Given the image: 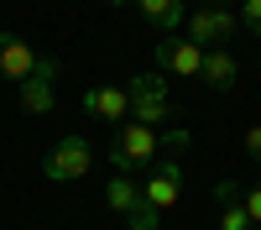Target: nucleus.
Listing matches in <instances>:
<instances>
[{
  "mask_svg": "<svg viewBox=\"0 0 261 230\" xmlns=\"http://www.w3.org/2000/svg\"><path fill=\"white\" fill-rule=\"evenodd\" d=\"M125 99H130V120H141V125H162L172 115V105H178L167 94V79L162 73H136L125 84Z\"/></svg>",
  "mask_w": 261,
  "mask_h": 230,
  "instance_id": "obj_1",
  "label": "nucleus"
},
{
  "mask_svg": "<svg viewBox=\"0 0 261 230\" xmlns=\"http://www.w3.org/2000/svg\"><path fill=\"white\" fill-rule=\"evenodd\" d=\"M151 157H157V131L141 125V120H120V131H115V141H110L115 173L130 178V167H141V162H151Z\"/></svg>",
  "mask_w": 261,
  "mask_h": 230,
  "instance_id": "obj_2",
  "label": "nucleus"
},
{
  "mask_svg": "<svg viewBox=\"0 0 261 230\" xmlns=\"http://www.w3.org/2000/svg\"><path fill=\"white\" fill-rule=\"evenodd\" d=\"M183 27H188L183 37H188V42H199V47L209 53V47H220V42H225L235 27H241V16H235V11H225V6H204V11H193Z\"/></svg>",
  "mask_w": 261,
  "mask_h": 230,
  "instance_id": "obj_3",
  "label": "nucleus"
},
{
  "mask_svg": "<svg viewBox=\"0 0 261 230\" xmlns=\"http://www.w3.org/2000/svg\"><path fill=\"white\" fill-rule=\"evenodd\" d=\"M58 73H63V63L42 53L37 68L21 79V110H27V115H47V110H53V79H58Z\"/></svg>",
  "mask_w": 261,
  "mask_h": 230,
  "instance_id": "obj_4",
  "label": "nucleus"
},
{
  "mask_svg": "<svg viewBox=\"0 0 261 230\" xmlns=\"http://www.w3.org/2000/svg\"><path fill=\"white\" fill-rule=\"evenodd\" d=\"M89 141H84V136H63L58 146H53V152H47V162H42V173H47L53 183H68V178H84V173H89Z\"/></svg>",
  "mask_w": 261,
  "mask_h": 230,
  "instance_id": "obj_5",
  "label": "nucleus"
},
{
  "mask_svg": "<svg viewBox=\"0 0 261 230\" xmlns=\"http://www.w3.org/2000/svg\"><path fill=\"white\" fill-rule=\"evenodd\" d=\"M178 199H183V167H178V157H167L157 173L141 183V204H151L157 215H167Z\"/></svg>",
  "mask_w": 261,
  "mask_h": 230,
  "instance_id": "obj_6",
  "label": "nucleus"
},
{
  "mask_svg": "<svg viewBox=\"0 0 261 230\" xmlns=\"http://www.w3.org/2000/svg\"><path fill=\"white\" fill-rule=\"evenodd\" d=\"M157 63H162L167 73L199 79V68H204V47H199V42H188V37H178V32H167V37L157 42Z\"/></svg>",
  "mask_w": 261,
  "mask_h": 230,
  "instance_id": "obj_7",
  "label": "nucleus"
},
{
  "mask_svg": "<svg viewBox=\"0 0 261 230\" xmlns=\"http://www.w3.org/2000/svg\"><path fill=\"white\" fill-rule=\"evenodd\" d=\"M37 47L27 37H16V32H0V79H27L37 68Z\"/></svg>",
  "mask_w": 261,
  "mask_h": 230,
  "instance_id": "obj_8",
  "label": "nucleus"
},
{
  "mask_svg": "<svg viewBox=\"0 0 261 230\" xmlns=\"http://www.w3.org/2000/svg\"><path fill=\"white\" fill-rule=\"evenodd\" d=\"M110 6H130V11H141L162 37H167V32H178L183 21H188V6H183V0H110Z\"/></svg>",
  "mask_w": 261,
  "mask_h": 230,
  "instance_id": "obj_9",
  "label": "nucleus"
},
{
  "mask_svg": "<svg viewBox=\"0 0 261 230\" xmlns=\"http://www.w3.org/2000/svg\"><path fill=\"white\" fill-rule=\"evenodd\" d=\"M84 115H94V120H130V99H125V89H115V84H99V89L84 94Z\"/></svg>",
  "mask_w": 261,
  "mask_h": 230,
  "instance_id": "obj_10",
  "label": "nucleus"
},
{
  "mask_svg": "<svg viewBox=\"0 0 261 230\" xmlns=\"http://www.w3.org/2000/svg\"><path fill=\"white\" fill-rule=\"evenodd\" d=\"M235 73H241L235 53H225V47H209V53H204V68H199V79L209 84V89H235Z\"/></svg>",
  "mask_w": 261,
  "mask_h": 230,
  "instance_id": "obj_11",
  "label": "nucleus"
},
{
  "mask_svg": "<svg viewBox=\"0 0 261 230\" xmlns=\"http://www.w3.org/2000/svg\"><path fill=\"white\" fill-rule=\"evenodd\" d=\"M214 199L225 204V215H220V230H251V215L241 209V183H235V178L214 183Z\"/></svg>",
  "mask_w": 261,
  "mask_h": 230,
  "instance_id": "obj_12",
  "label": "nucleus"
},
{
  "mask_svg": "<svg viewBox=\"0 0 261 230\" xmlns=\"http://www.w3.org/2000/svg\"><path fill=\"white\" fill-rule=\"evenodd\" d=\"M105 204H110V209H115V215H130V209H136V204H141V188H136V183H130L125 173H115L110 183H105Z\"/></svg>",
  "mask_w": 261,
  "mask_h": 230,
  "instance_id": "obj_13",
  "label": "nucleus"
},
{
  "mask_svg": "<svg viewBox=\"0 0 261 230\" xmlns=\"http://www.w3.org/2000/svg\"><path fill=\"white\" fill-rule=\"evenodd\" d=\"M125 225H130V230H157V225H162V215H157L151 204H136V209L125 215Z\"/></svg>",
  "mask_w": 261,
  "mask_h": 230,
  "instance_id": "obj_14",
  "label": "nucleus"
},
{
  "mask_svg": "<svg viewBox=\"0 0 261 230\" xmlns=\"http://www.w3.org/2000/svg\"><path fill=\"white\" fill-rule=\"evenodd\" d=\"M235 16H241V27H246L251 37H261V0H241V6H235Z\"/></svg>",
  "mask_w": 261,
  "mask_h": 230,
  "instance_id": "obj_15",
  "label": "nucleus"
},
{
  "mask_svg": "<svg viewBox=\"0 0 261 230\" xmlns=\"http://www.w3.org/2000/svg\"><path fill=\"white\" fill-rule=\"evenodd\" d=\"M241 209L261 225V183H251V188H241Z\"/></svg>",
  "mask_w": 261,
  "mask_h": 230,
  "instance_id": "obj_16",
  "label": "nucleus"
},
{
  "mask_svg": "<svg viewBox=\"0 0 261 230\" xmlns=\"http://www.w3.org/2000/svg\"><path fill=\"white\" fill-rule=\"evenodd\" d=\"M188 141H193L188 131H167V152H172V157H178V152H188Z\"/></svg>",
  "mask_w": 261,
  "mask_h": 230,
  "instance_id": "obj_17",
  "label": "nucleus"
},
{
  "mask_svg": "<svg viewBox=\"0 0 261 230\" xmlns=\"http://www.w3.org/2000/svg\"><path fill=\"white\" fill-rule=\"evenodd\" d=\"M246 152L261 157V125H251V131H246Z\"/></svg>",
  "mask_w": 261,
  "mask_h": 230,
  "instance_id": "obj_18",
  "label": "nucleus"
},
{
  "mask_svg": "<svg viewBox=\"0 0 261 230\" xmlns=\"http://www.w3.org/2000/svg\"><path fill=\"white\" fill-rule=\"evenodd\" d=\"M204 6H225V11H230V6H241V0H204Z\"/></svg>",
  "mask_w": 261,
  "mask_h": 230,
  "instance_id": "obj_19",
  "label": "nucleus"
}]
</instances>
